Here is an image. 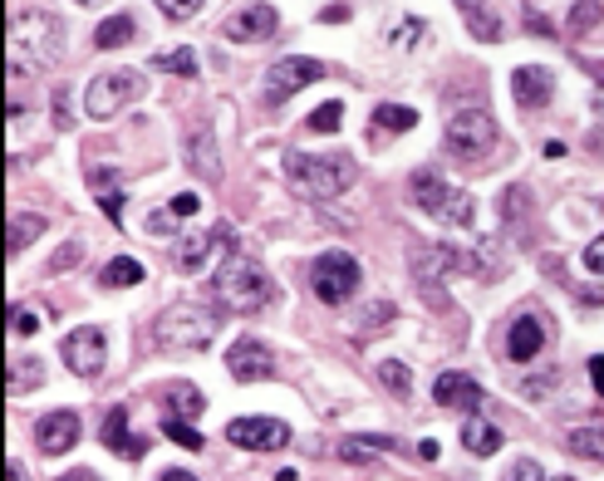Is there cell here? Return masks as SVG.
<instances>
[{
    "label": "cell",
    "instance_id": "obj_49",
    "mask_svg": "<svg viewBox=\"0 0 604 481\" xmlns=\"http://www.w3.org/2000/svg\"><path fill=\"white\" fill-rule=\"evenodd\" d=\"M55 123H59V128H69V99H65V93H55Z\"/></svg>",
    "mask_w": 604,
    "mask_h": 481
},
{
    "label": "cell",
    "instance_id": "obj_10",
    "mask_svg": "<svg viewBox=\"0 0 604 481\" xmlns=\"http://www.w3.org/2000/svg\"><path fill=\"white\" fill-rule=\"evenodd\" d=\"M227 437L237 447H246V452H281V447H290V427L281 417H231Z\"/></svg>",
    "mask_w": 604,
    "mask_h": 481
},
{
    "label": "cell",
    "instance_id": "obj_46",
    "mask_svg": "<svg viewBox=\"0 0 604 481\" xmlns=\"http://www.w3.org/2000/svg\"><path fill=\"white\" fill-rule=\"evenodd\" d=\"M546 389H556V373H546V379H531V383H526V399H540V393H546Z\"/></svg>",
    "mask_w": 604,
    "mask_h": 481
},
{
    "label": "cell",
    "instance_id": "obj_1",
    "mask_svg": "<svg viewBox=\"0 0 604 481\" xmlns=\"http://www.w3.org/2000/svg\"><path fill=\"white\" fill-rule=\"evenodd\" d=\"M211 290H217L221 305L241 310V315H251V310H266L271 295H275L266 266H261V260H251V256H241V250L221 256L217 276H211Z\"/></svg>",
    "mask_w": 604,
    "mask_h": 481
},
{
    "label": "cell",
    "instance_id": "obj_38",
    "mask_svg": "<svg viewBox=\"0 0 604 481\" xmlns=\"http://www.w3.org/2000/svg\"><path fill=\"white\" fill-rule=\"evenodd\" d=\"M339 119H344V109H339V103H320V109L310 113V133H339Z\"/></svg>",
    "mask_w": 604,
    "mask_h": 481
},
{
    "label": "cell",
    "instance_id": "obj_16",
    "mask_svg": "<svg viewBox=\"0 0 604 481\" xmlns=\"http://www.w3.org/2000/svg\"><path fill=\"white\" fill-rule=\"evenodd\" d=\"M227 369H231V379H237V383H256V379H271V373H275V359H271L266 344L237 339V344H231V354H227Z\"/></svg>",
    "mask_w": 604,
    "mask_h": 481
},
{
    "label": "cell",
    "instance_id": "obj_11",
    "mask_svg": "<svg viewBox=\"0 0 604 481\" xmlns=\"http://www.w3.org/2000/svg\"><path fill=\"white\" fill-rule=\"evenodd\" d=\"M315 79H325L320 59H305V55L281 59V65H271V75H266V103H285L290 93H300L305 83H315Z\"/></svg>",
    "mask_w": 604,
    "mask_h": 481
},
{
    "label": "cell",
    "instance_id": "obj_3",
    "mask_svg": "<svg viewBox=\"0 0 604 481\" xmlns=\"http://www.w3.org/2000/svg\"><path fill=\"white\" fill-rule=\"evenodd\" d=\"M408 192H413V202H418L428 216H438L442 226H462V232H468L472 216H476L472 197L462 192V187H452L438 167H418V172L408 177Z\"/></svg>",
    "mask_w": 604,
    "mask_h": 481
},
{
    "label": "cell",
    "instance_id": "obj_33",
    "mask_svg": "<svg viewBox=\"0 0 604 481\" xmlns=\"http://www.w3.org/2000/svg\"><path fill=\"white\" fill-rule=\"evenodd\" d=\"M138 280H143V266H138L133 256H119V260H109V266H103V286H119V290H129V286H138Z\"/></svg>",
    "mask_w": 604,
    "mask_h": 481
},
{
    "label": "cell",
    "instance_id": "obj_13",
    "mask_svg": "<svg viewBox=\"0 0 604 481\" xmlns=\"http://www.w3.org/2000/svg\"><path fill=\"white\" fill-rule=\"evenodd\" d=\"M275 25H281V15H275L271 5H261V0H251V5L231 10L227 25H221V35L237 40V45H256V40H271Z\"/></svg>",
    "mask_w": 604,
    "mask_h": 481
},
{
    "label": "cell",
    "instance_id": "obj_55",
    "mask_svg": "<svg viewBox=\"0 0 604 481\" xmlns=\"http://www.w3.org/2000/svg\"><path fill=\"white\" fill-rule=\"evenodd\" d=\"M458 5H462V10H472V5H492V0H458Z\"/></svg>",
    "mask_w": 604,
    "mask_h": 481
},
{
    "label": "cell",
    "instance_id": "obj_18",
    "mask_svg": "<svg viewBox=\"0 0 604 481\" xmlns=\"http://www.w3.org/2000/svg\"><path fill=\"white\" fill-rule=\"evenodd\" d=\"M556 75H550V69H540V65H521L512 75V93H516V103H521V109H540V103L550 99V93H556V83H550Z\"/></svg>",
    "mask_w": 604,
    "mask_h": 481
},
{
    "label": "cell",
    "instance_id": "obj_40",
    "mask_svg": "<svg viewBox=\"0 0 604 481\" xmlns=\"http://www.w3.org/2000/svg\"><path fill=\"white\" fill-rule=\"evenodd\" d=\"M35 329H40V310H30V305L10 310V334H15V339L20 334H35Z\"/></svg>",
    "mask_w": 604,
    "mask_h": 481
},
{
    "label": "cell",
    "instance_id": "obj_51",
    "mask_svg": "<svg viewBox=\"0 0 604 481\" xmlns=\"http://www.w3.org/2000/svg\"><path fill=\"white\" fill-rule=\"evenodd\" d=\"M325 20H330V25H339V20H349V10H344V5H330V10H325Z\"/></svg>",
    "mask_w": 604,
    "mask_h": 481
},
{
    "label": "cell",
    "instance_id": "obj_2",
    "mask_svg": "<svg viewBox=\"0 0 604 481\" xmlns=\"http://www.w3.org/2000/svg\"><path fill=\"white\" fill-rule=\"evenodd\" d=\"M10 40H15V55H35L40 69H55L65 59V20L55 10H15L10 15Z\"/></svg>",
    "mask_w": 604,
    "mask_h": 481
},
{
    "label": "cell",
    "instance_id": "obj_53",
    "mask_svg": "<svg viewBox=\"0 0 604 481\" xmlns=\"http://www.w3.org/2000/svg\"><path fill=\"white\" fill-rule=\"evenodd\" d=\"M163 481H197L193 472H163Z\"/></svg>",
    "mask_w": 604,
    "mask_h": 481
},
{
    "label": "cell",
    "instance_id": "obj_34",
    "mask_svg": "<svg viewBox=\"0 0 604 481\" xmlns=\"http://www.w3.org/2000/svg\"><path fill=\"white\" fill-rule=\"evenodd\" d=\"M595 25H600V0H575V5H570V20H565L570 40H585V30H595Z\"/></svg>",
    "mask_w": 604,
    "mask_h": 481
},
{
    "label": "cell",
    "instance_id": "obj_26",
    "mask_svg": "<svg viewBox=\"0 0 604 481\" xmlns=\"http://www.w3.org/2000/svg\"><path fill=\"white\" fill-rule=\"evenodd\" d=\"M167 413H173V417H187V423H197V417L207 413V393H201V389H187V383H177V389H167Z\"/></svg>",
    "mask_w": 604,
    "mask_h": 481
},
{
    "label": "cell",
    "instance_id": "obj_50",
    "mask_svg": "<svg viewBox=\"0 0 604 481\" xmlns=\"http://www.w3.org/2000/svg\"><path fill=\"white\" fill-rule=\"evenodd\" d=\"M418 457H422V462H438V443H432V437H422V443H418Z\"/></svg>",
    "mask_w": 604,
    "mask_h": 481
},
{
    "label": "cell",
    "instance_id": "obj_41",
    "mask_svg": "<svg viewBox=\"0 0 604 481\" xmlns=\"http://www.w3.org/2000/svg\"><path fill=\"white\" fill-rule=\"evenodd\" d=\"M201 5H207V0H157V10H163L167 20H193Z\"/></svg>",
    "mask_w": 604,
    "mask_h": 481
},
{
    "label": "cell",
    "instance_id": "obj_52",
    "mask_svg": "<svg viewBox=\"0 0 604 481\" xmlns=\"http://www.w3.org/2000/svg\"><path fill=\"white\" fill-rule=\"evenodd\" d=\"M6 472H10V481H25V467H20V462H10Z\"/></svg>",
    "mask_w": 604,
    "mask_h": 481
},
{
    "label": "cell",
    "instance_id": "obj_56",
    "mask_svg": "<svg viewBox=\"0 0 604 481\" xmlns=\"http://www.w3.org/2000/svg\"><path fill=\"white\" fill-rule=\"evenodd\" d=\"M79 5H103V0H79Z\"/></svg>",
    "mask_w": 604,
    "mask_h": 481
},
{
    "label": "cell",
    "instance_id": "obj_22",
    "mask_svg": "<svg viewBox=\"0 0 604 481\" xmlns=\"http://www.w3.org/2000/svg\"><path fill=\"white\" fill-rule=\"evenodd\" d=\"M187 163H197V172L207 177V182H217L221 177V158H217V143H211V123H201V128L187 138Z\"/></svg>",
    "mask_w": 604,
    "mask_h": 481
},
{
    "label": "cell",
    "instance_id": "obj_15",
    "mask_svg": "<svg viewBox=\"0 0 604 481\" xmlns=\"http://www.w3.org/2000/svg\"><path fill=\"white\" fill-rule=\"evenodd\" d=\"M79 443V413H69V407H59V413H45L35 423V447L45 457H65L69 447Z\"/></svg>",
    "mask_w": 604,
    "mask_h": 481
},
{
    "label": "cell",
    "instance_id": "obj_4",
    "mask_svg": "<svg viewBox=\"0 0 604 481\" xmlns=\"http://www.w3.org/2000/svg\"><path fill=\"white\" fill-rule=\"evenodd\" d=\"M285 177L300 187L310 202H334L349 182L359 177V167L349 158H315V153H285Z\"/></svg>",
    "mask_w": 604,
    "mask_h": 481
},
{
    "label": "cell",
    "instance_id": "obj_9",
    "mask_svg": "<svg viewBox=\"0 0 604 481\" xmlns=\"http://www.w3.org/2000/svg\"><path fill=\"white\" fill-rule=\"evenodd\" d=\"M143 93V75L138 69H113V75H94L89 93H84V109L89 119H113L123 103H133Z\"/></svg>",
    "mask_w": 604,
    "mask_h": 481
},
{
    "label": "cell",
    "instance_id": "obj_37",
    "mask_svg": "<svg viewBox=\"0 0 604 481\" xmlns=\"http://www.w3.org/2000/svg\"><path fill=\"white\" fill-rule=\"evenodd\" d=\"M378 379H384V389H394L398 399H408V389H413V373L403 369L398 359H384V363H378Z\"/></svg>",
    "mask_w": 604,
    "mask_h": 481
},
{
    "label": "cell",
    "instance_id": "obj_30",
    "mask_svg": "<svg viewBox=\"0 0 604 481\" xmlns=\"http://www.w3.org/2000/svg\"><path fill=\"white\" fill-rule=\"evenodd\" d=\"M133 15H113V20H103L99 30H94V45L99 49H119V45H129L133 40Z\"/></svg>",
    "mask_w": 604,
    "mask_h": 481
},
{
    "label": "cell",
    "instance_id": "obj_29",
    "mask_svg": "<svg viewBox=\"0 0 604 481\" xmlns=\"http://www.w3.org/2000/svg\"><path fill=\"white\" fill-rule=\"evenodd\" d=\"M462 20H468V30L476 40H486V45H496L502 40V15H496L492 5H472V10H462Z\"/></svg>",
    "mask_w": 604,
    "mask_h": 481
},
{
    "label": "cell",
    "instance_id": "obj_35",
    "mask_svg": "<svg viewBox=\"0 0 604 481\" xmlns=\"http://www.w3.org/2000/svg\"><path fill=\"white\" fill-rule=\"evenodd\" d=\"M153 69L157 75H197V55L193 49H167V55H153Z\"/></svg>",
    "mask_w": 604,
    "mask_h": 481
},
{
    "label": "cell",
    "instance_id": "obj_23",
    "mask_svg": "<svg viewBox=\"0 0 604 481\" xmlns=\"http://www.w3.org/2000/svg\"><path fill=\"white\" fill-rule=\"evenodd\" d=\"M89 187L99 192L103 216H109V222L119 226V222H123V187H119V177H109L103 167H89Z\"/></svg>",
    "mask_w": 604,
    "mask_h": 481
},
{
    "label": "cell",
    "instance_id": "obj_25",
    "mask_svg": "<svg viewBox=\"0 0 604 481\" xmlns=\"http://www.w3.org/2000/svg\"><path fill=\"white\" fill-rule=\"evenodd\" d=\"M398 447V437L394 433H369V437H349L339 452H344V462H369V457H378V452H394Z\"/></svg>",
    "mask_w": 604,
    "mask_h": 481
},
{
    "label": "cell",
    "instance_id": "obj_44",
    "mask_svg": "<svg viewBox=\"0 0 604 481\" xmlns=\"http://www.w3.org/2000/svg\"><path fill=\"white\" fill-rule=\"evenodd\" d=\"M79 256H84V250L69 240V246H59V256L50 260V270H69V266H79Z\"/></svg>",
    "mask_w": 604,
    "mask_h": 481
},
{
    "label": "cell",
    "instance_id": "obj_20",
    "mask_svg": "<svg viewBox=\"0 0 604 481\" xmlns=\"http://www.w3.org/2000/svg\"><path fill=\"white\" fill-rule=\"evenodd\" d=\"M103 447H109V452L133 457V462L147 452V437H133L129 433V407H113V413L103 417Z\"/></svg>",
    "mask_w": 604,
    "mask_h": 481
},
{
    "label": "cell",
    "instance_id": "obj_39",
    "mask_svg": "<svg viewBox=\"0 0 604 481\" xmlns=\"http://www.w3.org/2000/svg\"><path fill=\"white\" fill-rule=\"evenodd\" d=\"M422 35H428V25H422V20H403V25H394V30H388V40H394L398 49H413Z\"/></svg>",
    "mask_w": 604,
    "mask_h": 481
},
{
    "label": "cell",
    "instance_id": "obj_14",
    "mask_svg": "<svg viewBox=\"0 0 604 481\" xmlns=\"http://www.w3.org/2000/svg\"><path fill=\"white\" fill-rule=\"evenodd\" d=\"M211 250H237V232H231V226H211V232H193L187 240H177V266H183L187 276H197L211 260Z\"/></svg>",
    "mask_w": 604,
    "mask_h": 481
},
{
    "label": "cell",
    "instance_id": "obj_7",
    "mask_svg": "<svg viewBox=\"0 0 604 481\" xmlns=\"http://www.w3.org/2000/svg\"><path fill=\"white\" fill-rule=\"evenodd\" d=\"M448 148L458 153V158H486V153L496 148V119L486 103H472V109H452L448 119Z\"/></svg>",
    "mask_w": 604,
    "mask_h": 481
},
{
    "label": "cell",
    "instance_id": "obj_42",
    "mask_svg": "<svg viewBox=\"0 0 604 481\" xmlns=\"http://www.w3.org/2000/svg\"><path fill=\"white\" fill-rule=\"evenodd\" d=\"M585 270H595V276H604V236H595L585 246Z\"/></svg>",
    "mask_w": 604,
    "mask_h": 481
},
{
    "label": "cell",
    "instance_id": "obj_24",
    "mask_svg": "<svg viewBox=\"0 0 604 481\" xmlns=\"http://www.w3.org/2000/svg\"><path fill=\"white\" fill-rule=\"evenodd\" d=\"M462 447H468L472 457H492L496 447H502V433H496L492 423H482V417L468 413V423H462Z\"/></svg>",
    "mask_w": 604,
    "mask_h": 481
},
{
    "label": "cell",
    "instance_id": "obj_27",
    "mask_svg": "<svg viewBox=\"0 0 604 481\" xmlns=\"http://www.w3.org/2000/svg\"><path fill=\"white\" fill-rule=\"evenodd\" d=\"M565 447H570V452H580V457H590V462H604V423L570 427Z\"/></svg>",
    "mask_w": 604,
    "mask_h": 481
},
{
    "label": "cell",
    "instance_id": "obj_54",
    "mask_svg": "<svg viewBox=\"0 0 604 481\" xmlns=\"http://www.w3.org/2000/svg\"><path fill=\"white\" fill-rule=\"evenodd\" d=\"M59 481H99L94 472H69V477H59Z\"/></svg>",
    "mask_w": 604,
    "mask_h": 481
},
{
    "label": "cell",
    "instance_id": "obj_5",
    "mask_svg": "<svg viewBox=\"0 0 604 481\" xmlns=\"http://www.w3.org/2000/svg\"><path fill=\"white\" fill-rule=\"evenodd\" d=\"M408 266H413V280H418V295L428 300V305H448V290H442V280L452 276V270H472L476 260L468 250H452V246H413L408 250Z\"/></svg>",
    "mask_w": 604,
    "mask_h": 481
},
{
    "label": "cell",
    "instance_id": "obj_8",
    "mask_svg": "<svg viewBox=\"0 0 604 481\" xmlns=\"http://www.w3.org/2000/svg\"><path fill=\"white\" fill-rule=\"evenodd\" d=\"M310 290L325 300V305H344L359 290V260L349 250H325L310 266Z\"/></svg>",
    "mask_w": 604,
    "mask_h": 481
},
{
    "label": "cell",
    "instance_id": "obj_31",
    "mask_svg": "<svg viewBox=\"0 0 604 481\" xmlns=\"http://www.w3.org/2000/svg\"><path fill=\"white\" fill-rule=\"evenodd\" d=\"M40 232H45V216H30V212L10 216V256H20V250H25Z\"/></svg>",
    "mask_w": 604,
    "mask_h": 481
},
{
    "label": "cell",
    "instance_id": "obj_21",
    "mask_svg": "<svg viewBox=\"0 0 604 481\" xmlns=\"http://www.w3.org/2000/svg\"><path fill=\"white\" fill-rule=\"evenodd\" d=\"M197 212H201V197L183 192V197H173L163 212H147V232H153V236H173V226L183 222V216H197Z\"/></svg>",
    "mask_w": 604,
    "mask_h": 481
},
{
    "label": "cell",
    "instance_id": "obj_28",
    "mask_svg": "<svg viewBox=\"0 0 604 481\" xmlns=\"http://www.w3.org/2000/svg\"><path fill=\"white\" fill-rule=\"evenodd\" d=\"M45 383V369L40 359H25V354H10V393H30Z\"/></svg>",
    "mask_w": 604,
    "mask_h": 481
},
{
    "label": "cell",
    "instance_id": "obj_6",
    "mask_svg": "<svg viewBox=\"0 0 604 481\" xmlns=\"http://www.w3.org/2000/svg\"><path fill=\"white\" fill-rule=\"evenodd\" d=\"M221 329V315H207V310H167L163 320L153 324V344L167 354H193L207 349Z\"/></svg>",
    "mask_w": 604,
    "mask_h": 481
},
{
    "label": "cell",
    "instance_id": "obj_47",
    "mask_svg": "<svg viewBox=\"0 0 604 481\" xmlns=\"http://www.w3.org/2000/svg\"><path fill=\"white\" fill-rule=\"evenodd\" d=\"M590 379H595V393L604 399V354H595V359H590Z\"/></svg>",
    "mask_w": 604,
    "mask_h": 481
},
{
    "label": "cell",
    "instance_id": "obj_12",
    "mask_svg": "<svg viewBox=\"0 0 604 481\" xmlns=\"http://www.w3.org/2000/svg\"><path fill=\"white\" fill-rule=\"evenodd\" d=\"M65 363L69 373H79V379H99L103 373V359H109V339H103V329H74L65 334Z\"/></svg>",
    "mask_w": 604,
    "mask_h": 481
},
{
    "label": "cell",
    "instance_id": "obj_43",
    "mask_svg": "<svg viewBox=\"0 0 604 481\" xmlns=\"http://www.w3.org/2000/svg\"><path fill=\"white\" fill-rule=\"evenodd\" d=\"M585 75H595V113H604V59H585Z\"/></svg>",
    "mask_w": 604,
    "mask_h": 481
},
{
    "label": "cell",
    "instance_id": "obj_17",
    "mask_svg": "<svg viewBox=\"0 0 604 481\" xmlns=\"http://www.w3.org/2000/svg\"><path fill=\"white\" fill-rule=\"evenodd\" d=\"M432 399H438V407H452V413H476L482 407V389H476V379H468V373H438Z\"/></svg>",
    "mask_w": 604,
    "mask_h": 481
},
{
    "label": "cell",
    "instance_id": "obj_45",
    "mask_svg": "<svg viewBox=\"0 0 604 481\" xmlns=\"http://www.w3.org/2000/svg\"><path fill=\"white\" fill-rule=\"evenodd\" d=\"M506 481H546V472H540L536 462H516V472L506 477Z\"/></svg>",
    "mask_w": 604,
    "mask_h": 481
},
{
    "label": "cell",
    "instance_id": "obj_36",
    "mask_svg": "<svg viewBox=\"0 0 604 481\" xmlns=\"http://www.w3.org/2000/svg\"><path fill=\"white\" fill-rule=\"evenodd\" d=\"M163 433L173 437L177 447H193V452H201V433H197L193 423H187V417H173V413H167V417H163Z\"/></svg>",
    "mask_w": 604,
    "mask_h": 481
},
{
    "label": "cell",
    "instance_id": "obj_32",
    "mask_svg": "<svg viewBox=\"0 0 604 481\" xmlns=\"http://www.w3.org/2000/svg\"><path fill=\"white\" fill-rule=\"evenodd\" d=\"M374 123H378V128H388V133H408L413 123H418V113H413L408 103H378Z\"/></svg>",
    "mask_w": 604,
    "mask_h": 481
},
{
    "label": "cell",
    "instance_id": "obj_19",
    "mask_svg": "<svg viewBox=\"0 0 604 481\" xmlns=\"http://www.w3.org/2000/svg\"><path fill=\"white\" fill-rule=\"evenodd\" d=\"M540 349H546V329H540L536 315H521V320L512 324V334H506V359L531 363Z\"/></svg>",
    "mask_w": 604,
    "mask_h": 481
},
{
    "label": "cell",
    "instance_id": "obj_48",
    "mask_svg": "<svg viewBox=\"0 0 604 481\" xmlns=\"http://www.w3.org/2000/svg\"><path fill=\"white\" fill-rule=\"evenodd\" d=\"M526 25H531L536 35H546V40H550V20L540 15V10H526Z\"/></svg>",
    "mask_w": 604,
    "mask_h": 481
}]
</instances>
